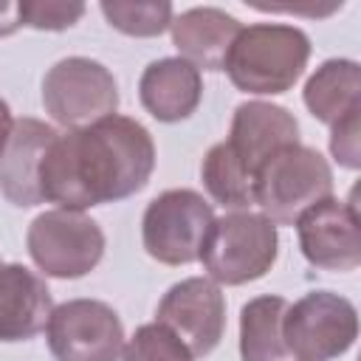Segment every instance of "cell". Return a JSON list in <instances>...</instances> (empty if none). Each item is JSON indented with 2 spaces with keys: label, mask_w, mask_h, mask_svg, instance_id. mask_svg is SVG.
<instances>
[{
  "label": "cell",
  "mask_w": 361,
  "mask_h": 361,
  "mask_svg": "<svg viewBox=\"0 0 361 361\" xmlns=\"http://www.w3.org/2000/svg\"><path fill=\"white\" fill-rule=\"evenodd\" d=\"M152 169L149 130L113 113L87 127L56 133L39 164V192L59 209L85 212L141 192Z\"/></svg>",
  "instance_id": "cell-1"
},
{
  "label": "cell",
  "mask_w": 361,
  "mask_h": 361,
  "mask_svg": "<svg viewBox=\"0 0 361 361\" xmlns=\"http://www.w3.org/2000/svg\"><path fill=\"white\" fill-rule=\"evenodd\" d=\"M310 39L296 25L257 23L237 34L223 68L234 87L257 96L285 93L305 73Z\"/></svg>",
  "instance_id": "cell-2"
},
{
  "label": "cell",
  "mask_w": 361,
  "mask_h": 361,
  "mask_svg": "<svg viewBox=\"0 0 361 361\" xmlns=\"http://www.w3.org/2000/svg\"><path fill=\"white\" fill-rule=\"evenodd\" d=\"M330 195V164L322 152L305 144L279 149L254 175V203L274 226H293L310 206Z\"/></svg>",
  "instance_id": "cell-3"
},
{
  "label": "cell",
  "mask_w": 361,
  "mask_h": 361,
  "mask_svg": "<svg viewBox=\"0 0 361 361\" xmlns=\"http://www.w3.org/2000/svg\"><path fill=\"white\" fill-rule=\"evenodd\" d=\"M279 237L276 226L257 212H228L214 217L200 251V262L212 282L245 285L271 271L276 262Z\"/></svg>",
  "instance_id": "cell-4"
},
{
  "label": "cell",
  "mask_w": 361,
  "mask_h": 361,
  "mask_svg": "<svg viewBox=\"0 0 361 361\" xmlns=\"http://www.w3.org/2000/svg\"><path fill=\"white\" fill-rule=\"evenodd\" d=\"M25 245L45 276L79 279L99 265L104 254V231L85 212L51 209L31 220Z\"/></svg>",
  "instance_id": "cell-5"
},
{
  "label": "cell",
  "mask_w": 361,
  "mask_h": 361,
  "mask_svg": "<svg viewBox=\"0 0 361 361\" xmlns=\"http://www.w3.org/2000/svg\"><path fill=\"white\" fill-rule=\"evenodd\" d=\"M214 223L212 203L195 189H166L149 200L141 220V240L152 259L164 265H189L200 259Z\"/></svg>",
  "instance_id": "cell-6"
},
{
  "label": "cell",
  "mask_w": 361,
  "mask_h": 361,
  "mask_svg": "<svg viewBox=\"0 0 361 361\" xmlns=\"http://www.w3.org/2000/svg\"><path fill=\"white\" fill-rule=\"evenodd\" d=\"M282 338L296 361H330L344 355L358 338L355 305L333 290H313L288 305Z\"/></svg>",
  "instance_id": "cell-7"
},
{
  "label": "cell",
  "mask_w": 361,
  "mask_h": 361,
  "mask_svg": "<svg viewBox=\"0 0 361 361\" xmlns=\"http://www.w3.org/2000/svg\"><path fill=\"white\" fill-rule=\"evenodd\" d=\"M42 104L56 124L79 130L116 113L118 87L102 62L87 56H68L45 73Z\"/></svg>",
  "instance_id": "cell-8"
},
{
  "label": "cell",
  "mask_w": 361,
  "mask_h": 361,
  "mask_svg": "<svg viewBox=\"0 0 361 361\" xmlns=\"http://www.w3.org/2000/svg\"><path fill=\"white\" fill-rule=\"evenodd\" d=\"M56 361H118L124 327L118 313L99 299H71L51 310L45 324Z\"/></svg>",
  "instance_id": "cell-9"
},
{
  "label": "cell",
  "mask_w": 361,
  "mask_h": 361,
  "mask_svg": "<svg viewBox=\"0 0 361 361\" xmlns=\"http://www.w3.org/2000/svg\"><path fill=\"white\" fill-rule=\"evenodd\" d=\"M155 322L180 338L192 358L209 355L226 330V299L220 285L206 276H189L172 285L158 302Z\"/></svg>",
  "instance_id": "cell-10"
},
{
  "label": "cell",
  "mask_w": 361,
  "mask_h": 361,
  "mask_svg": "<svg viewBox=\"0 0 361 361\" xmlns=\"http://www.w3.org/2000/svg\"><path fill=\"white\" fill-rule=\"evenodd\" d=\"M293 226L299 234V248L310 265L338 274L355 271L361 265V231L355 203L330 195L310 206Z\"/></svg>",
  "instance_id": "cell-11"
},
{
  "label": "cell",
  "mask_w": 361,
  "mask_h": 361,
  "mask_svg": "<svg viewBox=\"0 0 361 361\" xmlns=\"http://www.w3.org/2000/svg\"><path fill=\"white\" fill-rule=\"evenodd\" d=\"M56 130L39 118H14L8 138L0 149V192L14 206H37L42 203L39 192V164Z\"/></svg>",
  "instance_id": "cell-12"
},
{
  "label": "cell",
  "mask_w": 361,
  "mask_h": 361,
  "mask_svg": "<svg viewBox=\"0 0 361 361\" xmlns=\"http://www.w3.org/2000/svg\"><path fill=\"white\" fill-rule=\"evenodd\" d=\"M226 144L245 164L251 175L285 147L299 144V121L279 104L271 102H243L234 110L231 133Z\"/></svg>",
  "instance_id": "cell-13"
},
{
  "label": "cell",
  "mask_w": 361,
  "mask_h": 361,
  "mask_svg": "<svg viewBox=\"0 0 361 361\" xmlns=\"http://www.w3.org/2000/svg\"><path fill=\"white\" fill-rule=\"evenodd\" d=\"M54 310L51 290L39 274L11 262L0 268V341H25L45 330Z\"/></svg>",
  "instance_id": "cell-14"
},
{
  "label": "cell",
  "mask_w": 361,
  "mask_h": 361,
  "mask_svg": "<svg viewBox=\"0 0 361 361\" xmlns=\"http://www.w3.org/2000/svg\"><path fill=\"white\" fill-rule=\"evenodd\" d=\"M138 96L144 110L158 121H183L189 118L203 96V79L195 65L180 56L155 59L144 68L138 82Z\"/></svg>",
  "instance_id": "cell-15"
},
{
  "label": "cell",
  "mask_w": 361,
  "mask_h": 361,
  "mask_svg": "<svg viewBox=\"0 0 361 361\" xmlns=\"http://www.w3.org/2000/svg\"><path fill=\"white\" fill-rule=\"evenodd\" d=\"M172 42L180 51V59L197 71H220L243 25L214 6H197L172 17Z\"/></svg>",
  "instance_id": "cell-16"
},
{
  "label": "cell",
  "mask_w": 361,
  "mask_h": 361,
  "mask_svg": "<svg viewBox=\"0 0 361 361\" xmlns=\"http://www.w3.org/2000/svg\"><path fill=\"white\" fill-rule=\"evenodd\" d=\"M307 110L324 121L338 124L341 118L361 110V68L353 59H327L305 85Z\"/></svg>",
  "instance_id": "cell-17"
},
{
  "label": "cell",
  "mask_w": 361,
  "mask_h": 361,
  "mask_svg": "<svg viewBox=\"0 0 361 361\" xmlns=\"http://www.w3.org/2000/svg\"><path fill=\"white\" fill-rule=\"evenodd\" d=\"M288 302L282 296H257L240 313V358L243 361H296L282 338Z\"/></svg>",
  "instance_id": "cell-18"
},
{
  "label": "cell",
  "mask_w": 361,
  "mask_h": 361,
  "mask_svg": "<svg viewBox=\"0 0 361 361\" xmlns=\"http://www.w3.org/2000/svg\"><path fill=\"white\" fill-rule=\"evenodd\" d=\"M200 178L212 200L231 212H243L254 203V175L245 169V164L234 155V149L226 141L214 144L206 152Z\"/></svg>",
  "instance_id": "cell-19"
},
{
  "label": "cell",
  "mask_w": 361,
  "mask_h": 361,
  "mask_svg": "<svg viewBox=\"0 0 361 361\" xmlns=\"http://www.w3.org/2000/svg\"><path fill=\"white\" fill-rule=\"evenodd\" d=\"M102 14L130 37H158L172 25L169 3H102Z\"/></svg>",
  "instance_id": "cell-20"
},
{
  "label": "cell",
  "mask_w": 361,
  "mask_h": 361,
  "mask_svg": "<svg viewBox=\"0 0 361 361\" xmlns=\"http://www.w3.org/2000/svg\"><path fill=\"white\" fill-rule=\"evenodd\" d=\"M121 361H195L192 353L164 324H141L121 347Z\"/></svg>",
  "instance_id": "cell-21"
},
{
  "label": "cell",
  "mask_w": 361,
  "mask_h": 361,
  "mask_svg": "<svg viewBox=\"0 0 361 361\" xmlns=\"http://www.w3.org/2000/svg\"><path fill=\"white\" fill-rule=\"evenodd\" d=\"M85 14V6L79 3H20V23L39 28V31H65Z\"/></svg>",
  "instance_id": "cell-22"
},
{
  "label": "cell",
  "mask_w": 361,
  "mask_h": 361,
  "mask_svg": "<svg viewBox=\"0 0 361 361\" xmlns=\"http://www.w3.org/2000/svg\"><path fill=\"white\" fill-rule=\"evenodd\" d=\"M358 133H361V110L330 127V152L347 169H358V164H361V138H358Z\"/></svg>",
  "instance_id": "cell-23"
},
{
  "label": "cell",
  "mask_w": 361,
  "mask_h": 361,
  "mask_svg": "<svg viewBox=\"0 0 361 361\" xmlns=\"http://www.w3.org/2000/svg\"><path fill=\"white\" fill-rule=\"evenodd\" d=\"M20 25V3H0V37L14 34Z\"/></svg>",
  "instance_id": "cell-24"
},
{
  "label": "cell",
  "mask_w": 361,
  "mask_h": 361,
  "mask_svg": "<svg viewBox=\"0 0 361 361\" xmlns=\"http://www.w3.org/2000/svg\"><path fill=\"white\" fill-rule=\"evenodd\" d=\"M11 124H14V118H11V110H8V104L0 99V149H3L6 138H8V130H11Z\"/></svg>",
  "instance_id": "cell-25"
},
{
  "label": "cell",
  "mask_w": 361,
  "mask_h": 361,
  "mask_svg": "<svg viewBox=\"0 0 361 361\" xmlns=\"http://www.w3.org/2000/svg\"><path fill=\"white\" fill-rule=\"evenodd\" d=\"M0 268H3V259H0Z\"/></svg>",
  "instance_id": "cell-26"
}]
</instances>
